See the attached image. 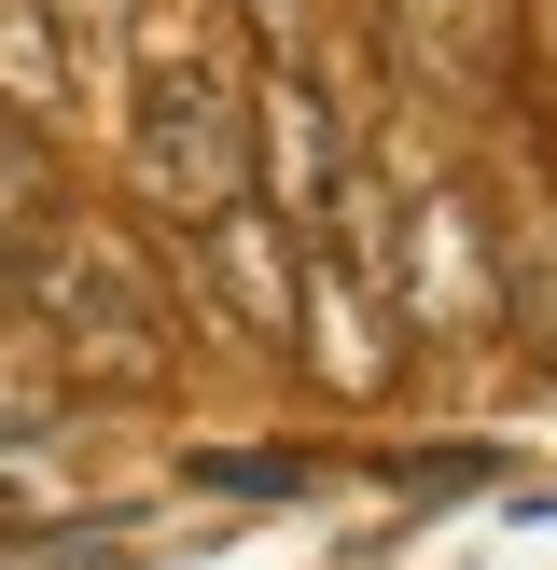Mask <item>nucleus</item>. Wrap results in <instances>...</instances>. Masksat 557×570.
<instances>
[{
	"instance_id": "obj_1",
	"label": "nucleus",
	"mask_w": 557,
	"mask_h": 570,
	"mask_svg": "<svg viewBox=\"0 0 557 570\" xmlns=\"http://www.w3.org/2000/svg\"><path fill=\"white\" fill-rule=\"evenodd\" d=\"M14 321L56 334L70 390H154L167 376V293H154V265H139V237H111V223H84V209L14 250Z\"/></svg>"
},
{
	"instance_id": "obj_2",
	"label": "nucleus",
	"mask_w": 557,
	"mask_h": 570,
	"mask_svg": "<svg viewBox=\"0 0 557 570\" xmlns=\"http://www.w3.org/2000/svg\"><path fill=\"white\" fill-rule=\"evenodd\" d=\"M126 181H139V209L182 223V237H195L209 209H237V195H251V111L223 98V70L167 56V70L126 98Z\"/></svg>"
},
{
	"instance_id": "obj_3",
	"label": "nucleus",
	"mask_w": 557,
	"mask_h": 570,
	"mask_svg": "<svg viewBox=\"0 0 557 570\" xmlns=\"http://www.w3.org/2000/svg\"><path fill=\"white\" fill-rule=\"evenodd\" d=\"M377 306L390 293L362 265H334L321 237H293V334H278V348H293L334 404H390V390H404V334H377Z\"/></svg>"
},
{
	"instance_id": "obj_4",
	"label": "nucleus",
	"mask_w": 557,
	"mask_h": 570,
	"mask_svg": "<svg viewBox=\"0 0 557 570\" xmlns=\"http://www.w3.org/2000/svg\"><path fill=\"white\" fill-rule=\"evenodd\" d=\"M195 265L223 278L237 334H265V348L293 334V223H278V209H251V195H237V209H209V223H195Z\"/></svg>"
},
{
	"instance_id": "obj_5",
	"label": "nucleus",
	"mask_w": 557,
	"mask_h": 570,
	"mask_svg": "<svg viewBox=\"0 0 557 570\" xmlns=\"http://www.w3.org/2000/svg\"><path fill=\"white\" fill-rule=\"evenodd\" d=\"M0 111H28V126L70 111V28H56V0H0Z\"/></svg>"
},
{
	"instance_id": "obj_6",
	"label": "nucleus",
	"mask_w": 557,
	"mask_h": 570,
	"mask_svg": "<svg viewBox=\"0 0 557 570\" xmlns=\"http://www.w3.org/2000/svg\"><path fill=\"white\" fill-rule=\"evenodd\" d=\"M56 223H70V181L42 167V126H28V111H0V250L56 237Z\"/></svg>"
},
{
	"instance_id": "obj_7",
	"label": "nucleus",
	"mask_w": 557,
	"mask_h": 570,
	"mask_svg": "<svg viewBox=\"0 0 557 570\" xmlns=\"http://www.w3.org/2000/svg\"><path fill=\"white\" fill-rule=\"evenodd\" d=\"M251 28H265V56H306V28H321V0H237Z\"/></svg>"
},
{
	"instance_id": "obj_8",
	"label": "nucleus",
	"mask_w": 557,
	"mask_h": 570,
	"mask_svg": "<svg viewBox=\"0 0 557 570\" xmlns=\"http://www.w3.org/2000/svg\"><path fill=\"white\" fill-rule=\"evenodd\" d=\"M0 321H14V250H0Z\"/></svg>"
}]
</instances>
